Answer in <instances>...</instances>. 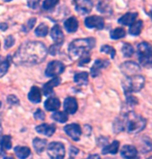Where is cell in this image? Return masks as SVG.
Returning <instances> with one entry per match:
<instances>
[{
  "instance_id": "obj_49",
  "label": "cell",
  "mask_w": 152,
  "mask_h": 159,
  "mask_svg": "<svg viewBox=\"0 0 152 159\" xmlns=\"http://www.w3.org/2000/svg\"><path fill=\"white\" fill-rule=\"evenodd\" d=\"M4 159H14L12 157H4Z\"/></svg>"
},
{
  "instance_id": "obj_36",
  "label": "cell",
  "mask_w": 152,
  "mask_h": 159,
  "mask_svg": "<svg viewBox=\"0 0 152 159\" xmlns=\"http://www.w3.org/2000/svg\"><path fill=\"white\" fill-rule=\"evenodd\" d=\"M60 0H45L43 2V9L44 11H51L58 4Z\"/></svg>"
},
{
  "instance_id": "obj_50",
  "label": "cell",
  "mask_w": 152,
  "mask_h": 159,
  "mask_svg": "<svg viewBox=\"0 0 152 159\" xmlns=\"http://www.w3.org/2000/svg\"><path fill=\"white\" fill-rule=\"evenodd\" d=\"M4 2H9V1H12V0H3Z\"/></svg>"
},
{
  "instance_id": "obj_14",
  "label": "cell",
  "mask_w": 152,
  "mask_h": 159,
  "mask_svg": "<svg viewBox=\"0 0 152 159\" xmlns=\"http://www.w3.org/2000/svg\"><path fill=\"white\" fill-rule=\"evenodd\" d=\"M50 34H51V39L54 40V43L56 44L61 46L63 43V41H64V34H63L59 25H55V26L51 29Z\"/></svg>"
},
{
  "instance_id": "obj_43",
  "label": "cell",
  "mask_w": 152,
  "mask_h": 159,
  "mask_svg": "<svg viewBox=\"0 0 152 159\" xmlns=\"http://www.w3.org/2000/svg\"><path fill=\"white\" fill-rule=\"evenodd\" d=\"M91 60L90 56L89 55H86V56H83L80 58V61H79V66H84L85 64H87Z\"/></svg>"
},
{
  "instance_id": "obj_2",
  "label": "cell",
  "mask_w": 152,
  "mask_h": 159,
  "mask_svg": "<svg viewBox=\"0 0 152 159\" xmlns=\"http://www.w3.org/2000/svg\"><path fill=\"white\" fill-rule=\"evenodd\" d=\"M96 41L93 37L78 39L72 40L68 46V54L71 59H78L88 55V53L95 47Z\"/></svg>"
},
{
  "instance_id": "obj_8",
  "label": "cell",
  "mask_w": 152,
  "mask_h": 159,
  "mask_svg": "<svg viewBox=\"0 0 152 159\" xmlns=\"http://www.w3.org/2000/svg\"><path fill=\"white\" fill-rule=\"evenodd\" d=\"M120 70L126 77H131V75H139L141 72V67L138 63L134 61H125L119 66Z\"/></svg>"
},
{
  "instance_id": "obj_42",
  "label": "cell",
  "mask_w": 152,
  "mask_h": 159,
  "mask_svg": "<svg viewBox=\"0 0 152 159\" xmlns=\"http://www.w3.org/2000/svg\"><path fill=\"white\" fill-rule=\"evenodd\" d=\"M34 118H35L36 120H40V121H44L46 119V116H45V113L43 112L42 110H37L35 113H34Z\"/></svg>"
},
{
  "instance_id": "obj_26",
  "label": "cell",
  "mask_w": 152,
  "mask_h": 159,
  "mask_svg": "<svg viewBox=\"0 0 152 159\" xmlns=\"http://www.w3.org/2000/svg\"><path fill=\"white\" fill-rule=\"evenodd\" d=\"M31 151L28 147H16L15 154L19 159H26L30 155Z\"/></svg>"
},
{
  "instance_id": "obj_30",
  "label": "cell",
  "mask_w": 152,
  "mask_h": 159,
  "mask_svg": "<svg viewBox=\"0 0 152 159\" xmlns=\"http://www.w3.org/2000/svg\"><path fill=\"white\" fill-rule=\"evenodd\" d=\"M126 35V32L125 30L123 29L121 27H118V28H115L114 30H112L110 32V37L112 39H123Z\"/></svg>"
},
{
  "instance_id": "obj_48",
  "label": "cell",
  "mask_w": 152,
  "mask_h": 159,
  "mask_svg": "<svg viewBox=\"0 0 152 159\" xmlns=\"http://www.w3.org/2000/svg\"><path fill=\"white\" fill-rule=\"evenodd\" d=\"M1 132H2V126H1V120H0V135H1Z\"/></svg>"
},
{
  "instance_id": "obj_51",
  "label": "cell",
  "mask_w": 152,
  "mask_h": 159,
  "mask_svg": "<svg viewBox=\"0 0 152 159\" xmlns=\"http://www.w3.org/2000/svg\"><path fill=\"white\" fill-rule=\"evenodd\" d=\"M0 107H1V101H0Z\"/></svg>"
},
{
  "instance_id": "obj_32",
  "label": "cell",
  "mask_w": 152,
  "mask_h": 159,
  "mask_svg": "<svg viewBox=\"0 0 152 159\" xmlns=\"http://www.w3.org/2000/svg\"><path fill=\"white\" fill-rule=\"evenodd\" d=\"M121 52H122L123 56H124L125 58H129V57H131L132 55H134L135 50H134V47H132L131 43H124L122 46Z\"/></svg>"
},
{
  "instance_id": "obj_10",
  "label": "cell",
  "mask_w": 152,
  "mask_h": 159,
  "mask_svg": "<svg viewBox=\"0 0 152 159\" xmlns=\"http://www.w3.org/2000/svg\"><path fill=\"white\" fill-rule=\"evenodd\" d=\"M72 2L75 4L76 11L82 16H86L92 11V0H72Z\"/></svg>"
},
{
  "instance_id": "obj_24",
  "label": "cell",
  "mask_w": 152,
  "mask_h": 159,
  "mask_svg": "<svg viewBox=\"0 0 152 159\" xmlns=\"http://www.w3.org/2000/svg\"><path fill=\"white\" fill-rule=\"evenodd\" d=\"M119 142L118 141H114L112 144L104 146V149L101 150V153L103 154H116L119 150Z\"/></svg>"
},
{
  "instance_id": "obj_45",
  "label": "cell",
  "mask_w": 152,
  "mask_h": 159,
  "mask_svg": "<svg viewBox=\"0 0 152 159\" xmlns=\"http://www.w3.org/2000/svg\"><path fill=\"white\" fill-rule=\"evenodd\" d=\"M87 159H100V157L97 154H93V155H90Z\"/></svg>"
},
{
  "instance_id": "obj_3",
  "label": "cell",
  "mask_w": 152,
  "mask_h": 159,
  "mask_svg": "<svg viewBox=\"0 0 152 159\" xmlns=\"http://www.w3.org/2000/svg\"><path fill=\"white\" fill-rule=\"evenodd\" d=\"M147 120L140 115H137L134 112L127 113L125 115V128L128 133L134 134L142 131L146 127Z\"/></svg>"
},
{
  "instance_id": "obj_27",
  "label": "cell",
  "mask_w": 152,
  "mask_h": 159,
  "mask_svg": "<svg viewBox=\"0 0 152 159\" xmlns=\"http://www.w3.org/2000/svg\"><path fill=\"white\" fill-rule=\"evenodd\" d=\"M0 149L2 151H8L12 149V138L9 135H3L0 139Z\"/></svg>"
},
{
  "instance_id": "obj_52",
  "label": "cell",
  "mask_w": 152,
  "mask_h": 159,
  "mask_svg": "<svg viewBox=\"0 0 152 159\" xmlns=\"http://www.w3.org/2000/svg\"><path fill=\"white\" fill-rule=\"evenodd\" d=\"M148 159H152V156H151V157H149V158H148Z\"/></svg>"
},
{
  "instance_id": "obj_28",
  "label": "cell",
  "mask_w": 152,
  "mask_h": 159,
  "mask_svg": "<svg viewBox=\"0 0 152 159\" xmlns=\"http://www.w3.org/2000/svg\"><path fill=\"white\" fill-rule=\"evenodd\" d=\"M32 144H33L34 150H35L37 153H42V152L45 150V148H46V146H47V141H46V139H42L35 138V139H33Z\"/></svg>"
},
{
  "instance_id": "obj_12",
  "label": "cell",
  "mask_w": 152,
  "mask_h": 159,
  "mask_svg": "<svg viewBox=\"0 0 152 159\" xmlns=\"http://www.w3.org/2000/svg\"><path fill=\"white\" fill-rule=\"evenodd\" d=\"M110 65V61L107 59H97L94 64L92 65V67L90 69V74L92 78H96L100 75V72L103 69L108 68Z\"/></svg>"
},
{
  "instance_id": "obj_34",
  "label": "cell",
  "mask_w": 152,
  "mask_h": 159,
  "mask_svg": "<svg viewBox=\"0 0 152 159\" xmlns=\"http://www.w3.org/2000/svg\"><path fill=\"white\" fill-rule=\"evenodd\" d=\"M152 150V141L149 138H142V152L148 153Z\"/></svg>"
},
{
  "instance_id": "obj_23",
  "label": "cell",
  "mask_w": 152,
  "mask_h": 159,
  "mask_svg": "<svg viewBox=\"0 0 152 159\" xmlns=\"http://www.w3.org/2000/svg\"><path fill=\"white\" fill-rule=\"evenodd\" d=\"M142 30H143V21L141 20H137L136 22H134L131 26H129V29H128V32L129 34H131V35L134 36H138L140 35Z\"/></svg>"
},
{
  "instance_id": "obj_44",
  "label": "cell",
  "mask_w": 152,
  "mask_h": 159,
  "mask_svg": "<svg viewBox=\"0 0 152 159\" xmlns=\"http://www.w3.org/2000/svg\"><path fill=\"white\" fill-rule=\"evenodd\" d=\"M7 27H8V25L6 24V23H1V24H0V29H1L2 31H5L6 29H7Z\"/></svg>"
},
{
  "instance_id": "obj_31",
  "label": "cell",
  "mask_w": 152,
  "mask_h": 159,
  "mask_svg": "<svg viewBox=\"0 0 152 159\" xmlns=\"http://www.w3.org/2000/svg\"><path fill=\"white\" fill-rule=\"evenodd\" d=\"M52 119L59 123H65L68 120V116L64 112H55L52 115Z\"/></svg>"
},
{
  "instance_id": "obj_13",
  "label": "cell",
  "mask_w": 152,
  "mask_h": 159,
  "mask_svg": "<svg viewBox=\"0 0 152 159\" xmlns=\"http://www.w3.org/2000/svg\"><path fill=\"white\" fill-rule=\"evenodd\" d=\"M121 156L124 159H139L138 150L131 145H125L121 148Z\"/></svg>"
},
{
  "instance_id": "obj_7",
  "label": "cell",
  "mask_w": 152,
  "mask_h": 159,
  "mask_svg": "<svg viewBox=\"0 0 152 159\" xmlns=\"http://www.w3.org/2000/svg\"><path fill=\"white\" fill-rule=\"evenodd\" d=\"M64 70H65V65L61 61L54 60V61H51L48 64V66H47L46 75L49 78H55L58 77L59 75H61Z\"/></svg>"
},
{
  "instance_id": "obj_29",
  "label": "cell",
  "mask_w": 152,
  "mask_h": 159,
  "mask_svg": "<svg viewBox=\"0 0 152 159\" xmlns=\"http://www.w3.org/2000/svg\"><path fill=\"white\" fill-rule=\"evenodd\" d=\"M12 56H7L6 57V59L2 60V61H0V78H2L3 75H4L6 72L8 71L9 69V65H11V58Z\"/></svg>"
},
{
  "instance_id": "obj_25",
  "label": "cell",
  "mask_w": 152,
  "mask_h": 159,
  "mask_svg": "<svg viewBox=\"0 0 152 159\" xmlns=\"http://www.w3.org/2000/svg\"><path fill=\"white\" fill-rule=\"evenodd\" d=\"M74 81L76 84L80 85V86H84L88 84V74L85 71L82 72H77L74 77Z\"/></svg>"
},
{
  "instance_id": "obj_39",
  "label": "cell",
  "mask_w": 152,
  "mask_h": 159,
  "mask_svg": "<svg viewBox=\"0 0 152 159\" xmlns=\"http://www.w3.org/2000/svg\"><path fill=\"white\" fill-rule=\"evenodd\" d=\"M40 1H42V0H27V5L29 6L30 8L36 9L39 7Z\"/></svg>"
},
{
  "instance_id": "obj_21",
  "label": "cell",
  "mask_w": 152,
  "mask_h": 159,
  "mask_svg": "<svg viewBox=\"0 0 152 159\" xmlns=\"http://www.w3.org/2000/svg\"><path fill=\"white\" fill-rule=\"evenodd\" d=\"M60 107V100L57 97H50L45 101V109L49 112H54Z\"/></svg>"
},
{
  "instance_id": "obj_20",
  "label": "cell",
  "mask_w": 152,
  "mask_h": 159,
  "mask_svg": "<svg viewBox=\"0 0 152 159\" xmlns=\"http://www.w3.org/2000/svg\"><path fill=\"white\" fill-rule=\"evenodd\" d=\"M96 8H97V11L103 15H107V16L113 15V7L111 6L109 2L104 1V0H100V1H99Z\"/></svg>"
},
{
  "instance_id": "obj_16",
  "label": "cell",
  "mask_w": 152,
  "mask_h": 159,
  "mask_svg": "<svg viewBox=\"0 0 152 159\" xmlns=\"http://www.w3.org/2000/svg\"><path fill=\"white\" fill-rule=\"evenodd\" d=\"M65 113L67 114H75L78 111V101L74 97H67L65 98L64 103H63Z\"/></svg>"
},
{
  "instance_id": "obj_38",
  "label": "cell",
  "mask_w": 152,
  "mask_h": 159,
  "mask_svg": "<svg viewBox=\"0 0 152 159\" xmlns=\"http://www.w3.org/2000/svg\"><path fill=\"white\" fill-rule=\"evenodd\" d=\"M15 44V37L12 35H9L5 39V43H4V47L5 49H9Z\"/></svg>"
},
{
  "instance_id": "obj_22",
  "label": "cell",
  "mask_w": 152,
  "mask_h": 159,
  "mask_svg": "<svg viewBox=\"0 0 152 159\" xmlns=\"http://www.w3.org/2000/svg\"><path fill=\"white\" fill-rule=\"evenodd\" d=\"M28 99L33 103H39L42 100V91H40V89L36 87V86L31 88L29 94H28Z\"/></svg>"
},
{
  "instance_id": "obj_35",
  "label": "cell",
  "mask_w": 152,
  "mask_h": 159,
  "mask_svg": "<svg viewBox=\"0 0 152 159\" xmlns=\"http://www.w3.org/2000/svg\"><path fill=\"white\" fill-rule=\"evenodd\" d=\"M100 52L101 53H104V54H109L111 56V58L114 59L116 56V51L114 49L113 47L109 46V44H104V46L100 47Z\"/></svg>"
},
{
  "instance_id": "obj_46",
  "label": "cell",
  "mask_w": 152,
  "mask_h": 159,
  "mask_svg": "<svg viewBox=\"0 0 152 159\" xmlns=\"http://www.w3.org/2000/svg\"><path fill=\"white\" fill-rule=\"evenodd\" d=\"M78 153V150L75 149V147H71V155H74V154H77Z\"/></svg>"
},
{
  "instance_id": "obj_41",
  "label": "cell",
  "mask_w": 152,
  "mask_h": 159,
  "mask_svg": "<svg viewBox=\"0 0 152 159\" xmlns=\"http://www.w3.org/2000/svg\"><path fill=\"white\" fill-rule=\"evenodd\" d=\"M7 102L11 104V106H16V104L20 103V100L18 99L15 95H8L7 96Z\"/></svg>"
},
{
  "instance_id": "obj_17",
  "label": "cell",
  "mask_w": 152,
  "mask_h": 159,
  "mask_svg": "<svg viewBox=\"0 0 152 159\" xmlns=\"http://www.w3.org/2000/svg\"><path fill=\"white\" fill-rule=\"evenodd\" d=\"M138 16V12H126L118 19V23L124 26H131L134 22L137 21Z\"/></svg>"
},
{
  "instance_id": "obj_47",
  "label": "cell",
  "mask_w": 152,
  "mask_h": 159,
  "mask_svg": "<svg viewBox=\"0 0 152 159\" xmlns=\"http://www.w3.org/2000/svg\"><path fill=\"white\" fill-rule=\"evenodd\" d=\"M148 16H149V17H150V19H151V20H152V9H151V11H148Z\"/></svg>"
},
{
  "instance_id": "obj_40",
  "label": "cell",
  "mask_w": 152,
  "mask_h": 159,
  "mask_svg": "<svg viewBox=\"0 0 152 159\" xmlns=\"http://www.w3.org/2000/svg\"><path fill=\"white\" fill-rule=\"evenodd\" d=\"M60 47H61V46L54 43V44H52V46L50 47V49L48 50V52L51 54V55H53V56H54V55H56V54L60 51Z\"/></svg>"
},
{
  "instance_id": "obj_4",
  "label": "cell",
  "mask_w": 152,
  "mask_h": 159,
  "mask_svg": "<svg viewBox=\"0 0 152 159\" xmlns=\"http://www.w3.org/2000/svg\"><path fill=\"white\" fill-rule=\"evenodd\" d=\"M145 86V78L141 75L126 77L122 81V88L124 91L125 96L131 95L135 92L141 91Z\"/></svg>"
},
{
  "instance_id": "obj_18",
  "label": "cell",
  "mask_w": 152,
  "mask_h": 159,
  "mask_svg": "<svg viewBox=\"0 0 152 159\" xmlns=\"http://www.w3.org/2000/svg\"><path fill=\"white\" fill-rule=\"evenodd\" d=\"M64 28L68 33H74L79 28V21L78 19L71 16L64 21Z\"/></svg>"
},
{
  "instance_id": "obj_6",
  "label": "cell",
  "mask_w": 152,
  "mask_h": 159,
  "mask_svg": "<svg viewBox=\"0 0 152 159\" xmlns=\"http://www.w3.org/2000/svg\"><path fill=\"white\" fill-rule=\"evenodd\" d=\"M48 155L51 159H63L65 156V148L58 142L51 143L48 147Z\"/></svg>"
},
{
  "instance_id": "obj_33",
  "label": "cell",
  "mask_w": 152,
  "mask_h": 159,
  "mask_svg": "<svg viewBox=\"0 0 152 159\" xmlns=\"http://www.w3.org/2000/svg\"><path fill=\"white\" fill-rule=\"evenodd\" d=\"M34 32H35V35L39 36V37H45L47 36V34L49 33V27L47 26L46 24H40L39 27L36 28L35 30H34Z\"/></svg>"
},
{
  "instance_id": "obj_11",
  "label": "cell",
  "mask_w": 152,
  "mask_h": 159,
  "mask_svg": "<svg viewBox=\"0 0 152 159\" xmlns=\"http://www.w3.org/2000/svg\"><path fill=\"white\" fill-rule=\"evenodd\" d=\"M64 131H65L66 134L72 139V141H76V142L80 139L81 134H82L81 127L77 123L68 124V125L64 126Z\"/></svg>"
},
{
  "instance_id": "obj_15",
  "label": "cell",
  "mask_w": 152,
  "mask_h": 159,
  "mask_svg": "<svg viewBox=\"0 0 152 159\" xmlns=\"http://www.w3.org/2000/svg\"><path fill=\"white\" fill-rule=\"evenodd\" d=\"M60 82H61V79L59 77H55L51 80V81H49L48 83H46L43 87V94L46 95V96L51 95L53 93V89L57 87V86L60 84Z\"/></svg>"
},
{
  "instance_id": "obj_37",
  "label": "cell",
  "mask_w": 152,
  "mask_h": 159,
  "mask_svg": "<svg viewBox=\"0 0 152 159\" xmlns=\"http://www.w3.org/2000/svg\"><path fill=\"white\" fill-rule=\"evenodd\" d=\"M35 23H36V18L35 17H34V18H30L29 20H28L27 24L24 25V26L22 27V31H23V32H25V33H27L28 31H30L34 27Z\"/></svg>"
},
{
  "instance_id": "obj_5",
  "label": "cell",
  "mask_w": 152,
  "mask_h": 159,
  "mask_svg": "<svg viewBox=\"0 0 152 159\" xmlns=\"http://www.w3.org/2000/svg\"><path fill=\"white\" fill-rule=\"evenodd\" d=\"M137 56L142 65L152 64V46L146 41L140 43L137 47Z\"/></svg>"
},
{
  "instance_id": "obj_1",
  "label": "cell",
  "mask_w": 152,
  "mask_h": 159,
  "mask_svg": "<svg viewBox=\"0 0 152 159\" xmlns=\"http://www.w3.org/2000/svg\"><path fill=\"white\" fill-rule=\"evenodd\" d=\"M48 49L39 41H26L21 44L12 57V62L17 65H35L46 59Z\"/></svg>"
},
{
  "instance_id": "obj_9",
  "label": "cell",
  "mask_w": 152,
  "mask_h": 159,
  "mask_svg": "<svg viewBox=\"0 0 152 159\" xmlns=\"http://www.w3.org/2000/svg\"><path fill=\"white\" fill-rule=\"evenodd\" d=\"M85 26L89 29L101 30L104 28V19L100 16H89L84 21Z\"/></svg>"
},
{
  "instance_id": "obj_19",
  "label": "cell",
  "mask_w": 152,
  "mask_h": 159,
  "mask_svg": "<svg viewBox=\"0 0 152 159\" xmlns=\"http://www.w3.org/2000/svg\"><path fill=\"white\" fill-rule=\"evenodd\" d=\"M35 130L39 133H42V134L46 135V136H52L54 134V132H55V130H56V126L54 125V124L50 125V124L44 123V124H42V125L36 126Z\"/></svg>"
}]
</instances>
